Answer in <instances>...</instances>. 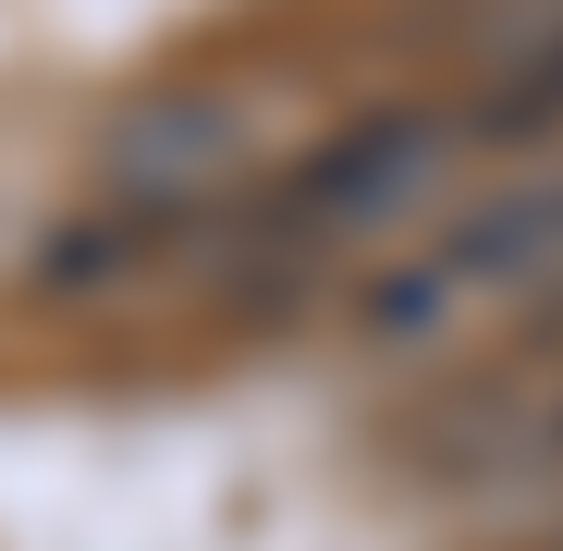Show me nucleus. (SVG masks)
I'll return each mask as SVG.
<instances>
[{
  "label": "nucleus",
  "instance_id": "obj_1",
  "mask_svg": "<svg viewBox=\"0 0 563 551\" xmlns=\"http://www.w3.org/2000/svg\"><path fill=\"white\" fill-rule=\"evenodd\" d=\"M563 257V184H515V197H490L478 221H465L453 245H429L405 283L367 307V331H429V319H453L465 295H503V283H539V269Z\"/></svg>",
  "mask_w": 563,
  "mask_h": 551
},
{
  "label": "nucleus",
  "instance_id": "obj_2",
  "mask_svg": "<svg viewBox=\"0 0 563 551\" xmlns=\"http://www.w3.org/2000/svg\"><path fill=\"white\" fill-rule=\"evenodd\" d=\"M441 159H453V135H441V123H380V135H355V147H331V159H307V172H295V221H307V233L380 221V209H405V197H417Z\"/></svg>",
  "mask_w": 563,
  "mask_h": 551
},
{
  "label": "nucleus",
  "instance_id": "obj_3",
  "mask_svg": "<svg viewBox=\"0 0 563 551\" xmlns=\"http://www.w3.org/2000/svg\"><path fill=\"white\" fill-rule=\"evenodd\" d=\"M111 159H123V184H147L159 159H172V184H184V172L233 159V111H209V99H197V111H147V123H135V135L111 147Z\"/></svg>",
  "mask_w": 563,
  "mask_h": 551
}]
</instances>
